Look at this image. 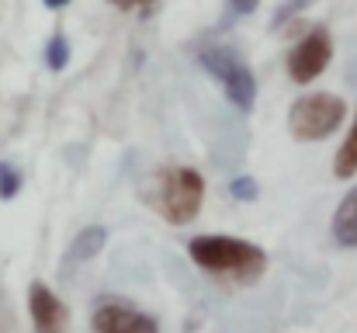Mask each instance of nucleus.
I'll list each match as a JSON object with an SVG mask.
<instances>
[{
	"label": "nucleus",
	"instance_id": "7ed1b4c3",
	"mask_svg": "<svg viewBox=\"0 0 357 333\" xmlns=\"http://www.w3.org/2000/svg\"><path fill=\"white\" fill-rule=\"evenodd\" d=\"M344 118H347V101L340 94L312 91V94L295 98V105L288 111V132L298 142H319L333 135Z\"/></svg>",
	"mask_w": 357,
	"mask_h": 333
},
{
	"label": "nucleus",
	"instance_id": "f03ea898",
	"mask_svg": "<svg viewBox=\"0 0 357 333\" xmlns=\"http://www.w3.org/2000/svg\"><path fill=\"white\" fill-rule=\"evenodd\" d=\"M205 202V181L191 167H163L153 177V209L170 225H188L198 219Z\"/></svg>",
	"mask_w": 357,
	"mask_h": 333
},
{
	"label": "nucleus",
	"instance_id": "0eeeda50",
	"mask_svg": "<svg viewBox=\"0 0 357 333\" xmlns=\"http://www.w3.org/2000/svg\"><path fill=\"white\" fill-rule=\"evenodd\" d=\"M94 333H160V327L153 316H146L125 302L105 299L94 309Z\"/></svg>",
	"mask_w": 357,
	"mask_h": 333
},
{
	"label": "nucleus",
	"instance_id": "4468645a",
	"mask_svg": "<svg viewBox=\"0 0 357 333\" xmlns=\"http://www.w3.org/2000/svg\"><path fill=\"white\" fill-rule=\"evenodd\" d=\"M108 3H115L121 10H139V7H153L156 0H108Z\"/></svg>",
	"mask_w": 357,
	"mask_h": 333
},
{
	"label": "nucleus",
	"instance_id": "6e6552de",
	"mask_svg": "<svg viewBox=\"0 0 357 333\" xmlns=\"http://www.w3.org/2000/svg\"><path fill=\"white\" fill-rule=\"evenodd\" d=\"M333 239L340 246H351V250L357 246V188L347 191V198L333 212Z\"/></svg>",
	"mask_w": 357,
	"mask_h": 333
},
{
	"label": "nucleus",
	"instance_id": "dca6fc26",
	"mask_svg": "<svg viewBox=\"0 0 357 333\" xmlns=\"http://www.w3.org/2000/svg\"><path fill=\"white\" fill-rule=\"evenodd\" d=\"M70 0H45V7H52V10H59V7H66Z\"/></svg>",
	"mask_w": 357,
	"mask_h": 333
},
{
	"label": "nucleus",
	"instance_id": "f257e3e1",
	"mask_svg": "<svg viewBox=\"0 0 357 333\" xmlns=\"http://www.w3.org/2000/svg\"><path fill=\"white\" fill-rule=\"evenodd\" d=\"M188 253L202 271L219 274V278H233L239 285H253L267 271V253L257 243L239 239V236H219V232L195 236L188 243Z\"/></svg>",
	"mask_w": 357,
	"mask_h": 333
},
{
	"label": "nucleus",
	"instance_id": "ddd939ff",
	"mask_svg": "<svg viewBox=\"0 0 357 333\" xmlns=\"http://www.w3.org/2000/svg\"><path fill=\"white\" fill-rule=\"evenodd\" d=\"M257 181L253 177H236L233 184H229V195L236 198V202H257Z\"/></svg>",
	"mask_w": 357,
	"mask_h": 333
},
{
	"label": "nucleus",
	"instance_id": "9b49d317",
	"mask_svg": "<svg viewBox=\"0 0 357 333\" xmlns=\"http://www.w3.org/2000/svg\"><path fill=\"white\" fill-rule=\"evenodd\" d=\"M45 52H49V56H45V59H49V70H56V73L70 63V42H66L63 35H52V42H49Z\"/></svg>",
	"mask_w": 357,
	"mask_h": 333
},
{
	"label": "nucleus",
	"instance_id": "39448f33",
	"mask_svg": "<svg viewBox=\"0 0 357 333\" xmlns=\"http://www.w3.org/2000/svg\"><path fill=\"white\" fill-rule=\"evenodd\" d=\"M333 59V38L326 28H312L302 42L291 45L288 52V77L295 84H312Z\"/></svg>",
	"mask_w": 357,
	"mask_h": 333
},
{
	"label": "nucleus",
	"instance_id": "2eb2a0df",
	"mask_svg": "<svg viewBox=\"0 0 357 333\" xmlns=\"http://www.w3.org/2000/svg\"><path fill=\"white\" fill-rule=\"evenodd\" d=\"M257 3H260V0H233V7H236V10H243V14H246V10H253Z\"/></svg>",
	"mask_w": 357,
	"mask_h": 333
},
{
	"label": "nucleus",
	"instance_id": "1a4fd4ad",
	"mask_svg": "<svg viewBox=\"0 0 357 333\" xmlns=\"http://www.w3.org/2000/svg\"><path fill=\"white\" fill-rule=\"evenodd\" d=\"M105 239H108V229L105 225H91V229H84L73 243H70V260H87V257H94V253H101V246H105Z\"/></svg>",
	"mask_w": 357,
	"mask_h": 333
},
{
	"label": "nucleus",
	"instance_id": "9d476101",
	"mask_svg": "<svg viewBox=\"0 0 357 333\" xmlns=\"http://www.w3.org/2000/svg\"><path fill=\"white\" fill-rule=\"evenodd\" d=\"M333 174H337L340 181H351L357 174V118H354V125H351V132H347V139H344L340 149H337Z\"/></svg>",
	"mask_w": 357,
	"mask_h": 333
},
{
	"label": "nucleus",
	"instance_id": "423d86ee",
	"mask_svg": "<svg viewBox=\"0 0 357 333\" xmlns=\"http://www.w3.org/2000/svg\"><path fill=\"white\" fill-rule=\"evenodd\" d=\"M28 316H31V333H66V320H70L59 295L42 281L28 285Z\"/></svg>",
	"mask_w": 357,
	"mask_h": 333
},
{
	"label": "nucleus",
	"instance_id": "20e7f679",
	"mask_svg": "<svg viewBox=\"0 0 357 333\" xmlns=\"http://www.w3.org/2000/svg\"><path fill=\"white\" fill-rule=\"evenodd\" d=\"M198 63L208 70V77L222 87V94L236 105L239 111H250L257 101V77L246 66V59L239 56L236 49L226 45H208L198 52Z\"/></svg>",
	"mask_w": 357,
	"mask_h": 333
},
{
	"label": "nucleus",
	"instance_id": "f8f14e48",
	"mask_svg": "<svg viewBox=\"0 0 357 333\" xmlns=\"http://www.w3.org/2000/svg\"><path fill=\"white\" fill-rule=\"evenodd\" d=\"M17 191H21V174L0 160V202H10Z\"/></svg>",
	"mask_w": 357,
	"mask_h": 333
}]
</instances>
